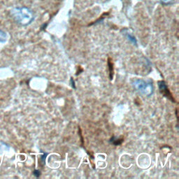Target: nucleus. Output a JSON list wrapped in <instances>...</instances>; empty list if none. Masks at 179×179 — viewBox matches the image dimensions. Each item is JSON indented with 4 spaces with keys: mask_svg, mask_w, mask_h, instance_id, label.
Returning <instances> with one entry per match:
<instances>
[{
    "mask_svg": "<svg viewBox=\"0 0 179 179\" xmlns=\"http://www.w3.org/2000/svg\"><path fill=\"white\" fill-rule=\"evenodd\" d=\"M134 86L144 96L149 97L153 93V86L150 81H145L142 79L135 80L134 82Z\"/></svg>",
    "mask_w": 179,
    "mask_h": 179,
    "instance_id": "nucleus-1",
    "label": "nucleus"
},
{
    "mask_svg": "<svg viewBox=\"0 0 179 179\" xmlns=\"http://www.w3.org/2000/svg\"><path fill=\"white\" fill-rule=\"evenodd\" d=\"M158 86H159V91H160V92L164 95V97H167V98L169 99H170L171 102H176L175 99H174L173 97L172 94H171V92L169 91V88H167V86H166V83H165V82H164V81H159Z\"/></svg>",
    "mask_w": 179,
    "mask_h": 179,
    "instance_id": "nucleus-2",
    "label": "nucleus"
},
{
    "mask_svg": "<svg viewBox=\"0 0 179 179\" xmlns=\"http://www.w3.org/2000/svg\"><path fill=\"white\" fill-rule=\"evenodd\" d=\"M108 65H109V69L110 79L112 80L113 77V63H112L111 58L108 59Z\"/></svg>",
    "mask_w": 179,
    "mask_h": 179,
    "instance_id": "nucleus-3",
    "label": "nucleus"
},
{
    "mask_svg": "<svg viewBox=\"0 0 179 179\" xmlns=\"http://www.w3.org/2000/svg\"><path fill=\"white\" fill-rule=\"evenodd\" d=\"M124 139L123 138H116V137H112L111 139V142L115 145H120L123 142Z\"/></svg>",
    "mask_w": 179,
    "mask_h": 179,
    "instance_id": "nucleus-4",
    "label": "nucleus"
},
{
    "mask_svg": "<svg viewBox=\"0 0 179 179\" xmlns=\"http://www.w3.org/2000/svg\"><path fill=\"white\" fill-rule=\"evenodd\" d=\"M9 150V145H7L6 143L0 141V153H2V152L4 151H8Z\"/></svg>",
    "mask_w": 179,
    "mask_h": 179,
    "instance_id": "nucleus-5",
    "label": "nucleus"
},
{
    "mask_svg": "<svg viewBox=\"0 0 179 179\" xmlns=\"http://www.w3.org/2000/svg\"><path fill=\"white\" fill-rule=\"evenodd\" d=\"M6 40V34L3 31L0 30V43L5 42Z\"/></svg>",
    "mask_w": 179,
    "mask_h": 179,
    "instance_id": "nucleus-6",
    "label": "nucleus"
},
{
    "mask_svg": "<svg viewBox=\"0 0 179 179\" xmlns=\"http://www.w3.org/2000/svg\"><path fill=\"white\" fill-rule=\"evenodd\" d=\"M33 174H34V175L36 176V177H39V176H40V171L39 170H34Z\"/></svg>",
    "mask_w": 179,
    "mask_h": 179,
    "instance_id": "nucleus-7",
    "label": "nucleus"
},
{
    "mask_svg": "<svg viewBox=\"0 0 179 179\" xmlns=\"http://www.w3.org/2000/svg\"><path fill=\"white\" fill-rule=\"evenodd\" d=\"M71 83H72V84H71V85H72V87L75 89L76 87H75V84H74V81H73V79L72 78H71Z\"/></svg>",
    "mask_w": 179,
    "mask_h": 179,
    "instance_id": "nucleus-8",
    "label": "nucleus"
},
{
    "mask_svg": "<svg viewBox=\"0 0 179 179\" xmlns=\"http://www.w3.org/2000/svg\"><path fill=\"white\" fill-rule=\"evenodd\" d=\"M46 156H47V154H46H46L44 153V156H42V157H41V159H42L43 162H45V159H46Z\"/></svg>",
    "mask_w": 179,
    "mask_h": 179,
    "instance_id": "nucleus-9",
    "label": "nucleus"
}]
</instances>
